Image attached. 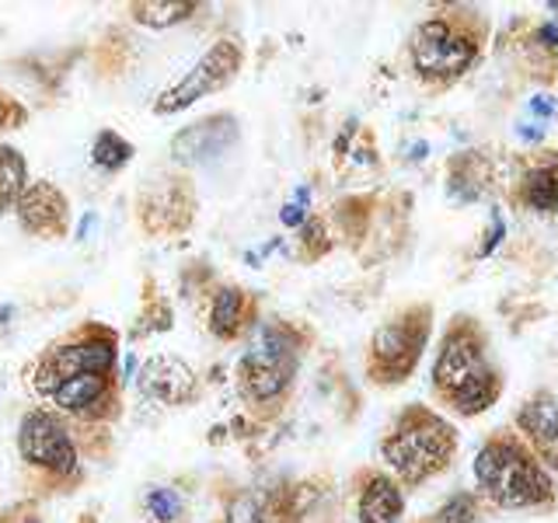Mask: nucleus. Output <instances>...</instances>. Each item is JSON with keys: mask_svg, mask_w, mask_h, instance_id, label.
Here are the masks:
<instances>
[{"mask_svg": "<svg viewBox=\"0 0 558 523\" xmlns=\"http://www.w3.org/2000/svg\"><path fill=\"white\" fill-rule=\"evenodd\" d=\"M433 384L447 405L464 415H478L499 398V377L485 356V345L475 328H450V336L440 345V356L433 363Z\"/></svg>", "mask_w": 558, "mask_h": 523, "instance_id": "1", "label": "nucleus"}, {"mask_svg": "<svg viewBox=\"0 0 558 523\" xmlns=\"http://www.w3.org/2000/svg\"><path fill=\"white\" fill-rule=\"evenodd\" d=\"M475 478L488 502L499 510H534L551 502L555 488L548 471L517 440H493L475 453Z\"/></svg>", "mask_w": 558, "mask_h": 523, "instance_id": "2", "label": "nucleus"}, {"mask_svg": "<svg viewBox=\"0 0 558 523\" xmlns=\"http://www.w3.org/2000/svg\"><path fill=\"white\" fill-rule=\"evenodd\" d=\"M453 450H458V433H453L447 418L412 405L384 440V461L391 464L398 482L423 485L426 478L440 475L453 458Z\"/></svg>", "mask_w": 558, "mask_h": 523, "instance_id": "3", "label": "nucleus"}, {"mask_svg": "<svg viewBox=\"0 0 558 523\" xmlns=\"http://www.w3.org/2000/svg\"><path fill=\"white\" fill-rule=\"evenodd\" d=\"M116 360H119L116 331L87 321V325L70 331V336H63L60 342H52L46 353L35 360L28 380H32L35 394L49 398L70 377H84V374L112 377L116 374Z\"/></svg>", "mask_w": 558, "mask_h": 523, "instance_id": "4", "label": "nucleus"}, {"mask_svg": "<svg viewBox=\"0 0 558 523\" xmlns=\"http://www.w3.org/2000/svg\"><path fill=\"white\" fill-rule=\"evenodd\" d=\"M296 374V339L283 325H255L248 353L238 363V384L244 401L252 405H272L293 384Z\"/></svg>", "mask_w": 558, "mask_h": 523, "instance_id": "5", "label": "nucleus"}, {"mask_svg": "<svg viewBox=\"0 0 558 523\" xmlns=\"http://www.w3.org/2000/svg\"><path fill=\"white\" fill-rule=\"evenodd\" d=\"M17 458L57 482L81 478L77 443L66 423L49 409H28L17 423Z\"/></svg>", "mask_w": 558, "mask_h": 523, "instance_id": "6", "label": "nucleus"}, {"mask_svg": "<svg viewBox=\"0 0 558 523\" xmlns=\"http://www.w3.org/2000/svg\"><path fill=\"white\" fill-rule=\"evenodd\" d=\"M241 60H244V52H241V46L234 39L214 42L196 63L185 70L179 81H174L171 87H165V92L157 95L154 115H174V112L189 109V105H196L206 95L223 92V87L238 77Z\"/></svg>", "mask_w": 558, "mask_h": 523, "instance_id": "7", "label": "nucleus"}, {"mask_svg": "<svg viewBox=\"0 0 558 523\" xmlns=\"http://www.w3.org/2000/svg\"><path fill=\"white\" fill-rule=\"evenodd\" d=\"M478 42L450 17H429L412 35V66L429 81H453L475 63Z\"/></svg>", "mask_w": 558, "mask_h": 523, "instance_id": "8", "label": "nucleus"}, {"mask_svg": "<svg viewBox=\"0 0 558 523\" xmlns=\"http://www.w3.org/2000/svg\"><path fill=\"white\" fill-rule=\"evenodd\" d=\"M426 339H429V307H412L401 318L388 321L374 336L371 374L380 384L405 380L412 374V366L418 363Z\"/></svg>", "mask_w": 558, "mask_h": 523, "instance_id": "9", "label": "nucleus"}, {"mask_svg": "<svg viewBox=\"0 0 558 523\" xmlns=\"http://www.w3.org/2000/svg\"><path fill=\"white\" fill-rule=\"evenodd\" d=\"M17 227L28 238L39 241H63L70 234V199L60 185H52L46 179L32 182L25 188V196L14 206Z\"/></svg>", "mask_w": 558, "mask_h": 523, "instance_id": "10", "label": "nucleus"}, {"mask_svg": "<svg viewBox=\"0 0 558 523\" xmlns=\"http://www.w3.org/2000/svg\"><path fill=\"white\" fill-rule=\"evenodd\" d=\"M140 209V223L150 238H165V234H182L192 223L196 214V203H192V192L179 179H165L144 188V196L136 199Z\"/></svg>", "mask_w": 558, "mask_h": 523, "instance_id": "11", "label": "nucleus"}, {"mask_svg": "<svg viewBox=\"0 0 558 523\" xmlns=\"http://www.w3.org/2000/svg\"><path fill=\"white\" fill-rule=\"evenodd\" d=\"M52 409L74 418H87V423H101V418H116L119 398H116V380L101 374H84L63 380L57 391L49 394Z\"/></svg>", "mask_w": 558, "mask_h": 523, "instance_id": "12", "label": "nucleus"}, {"mask_svg": "<svg viewBox=\"0 0 558 523\" xmlns=\"http://www.w3.org/2000/svg\"><path fill=\"white\" fill-rule=\"evenodd\" d=\"M140 391L161 405H189L199 391V380L179 356H150L140 370Z\"/></svg>", "mask_w": 558, "mask_h": 523, "instance_id": "13", "label": "nucleus"}, {"mask_svg": "<svg viewBox=\"0 0 558 523\" xmlns=\"http://www.w3.org/2000/svg\"><path fill=\"white\" fill-rule=\"evenodd\" d=\"M238 139V122L231 115H209L196 126H185L171 139V157L179 165H203L220 157Z\"/></svg>", "mask_w": 558, "mask_h": 523, "instance_id": "14", "label": "nucleus"}, {"mask_svg": "<svg viewBox=\"0 0 558 523\" xmlns=\"http://www.w3.org/2000/svg\"><path fill=\"white\" fill-rule=\"evenodd\" d=\"M517 426L531 440L537 458L558 471V401L551 394H534L531 401H523Z\"/></svg>", "mask_w": 558, "mask_h": 523, "instance_id": "15", "label": "nucleus"}, {"mask_svg": "<svg viewBox=\"0 0 558 523\" xmlns=\"http://www.w3.org/2000/svg\"><path fill=\"white\" fill-rule=\"evenodd\" d=\"M401 510H405V499H401L398 482L388 475H371L360 492V523H398Z\"/></svg>", "mask_w": 558, "mask_h": 523, "instance_id": "16", "label": "nucleus"}, {"mask_svg": "<svg viewBox=\"0 0 558 523\" xmlns=\"http://www.w3.org/2000/svg\"><path fill=\"white\" fill-rule=\"evenodd\" d=\"M252 318V301L248 293L238 287H220L209 301V331L217 339H238L244 325Z\"/></svg>", "mask_w": 558, "mask_h": 523, "instance_id": "17", "label": "nucleus"}, {"mask_svg": "<svg viewBox=\"0 0 558 523\" xmlns=\"http://www.w3.org/2000/svg\"><path fill=\"white\" fill-rule=\"evenodd\" d=\"M28 185H32V179H28L25 154L11 144H0V217L14 214V206L25 196Z\"/></svg>", "mask_w": 558, "mask_h": 523, "instance_id": "18", "label": "nucleus"}, {"mask_svg": "<svg viewBox=\"0 0 558 523\" xmlns=\"http://www.w3.org/2000/svg\"><path fill=\"white\" fill-rule=\"evenodd\" d=\"M126 11L144 28H171L179 22H189L199 11V4H185V0H140V4H130Z\"/></svg>", "mask_w": 558, "mask_h": 523, "instance_id": "19", "label": "nucleus"}, {"mask_svg": "<svg viewBox=\"0 0 558 523\" xmlns=\"http://www.w3.org/2000/svg\"><path fill=\"white\" fill-rule=\"evenodd\" d=\"M133 144L126 136H119L116 130H101L98 136H95V144H92V165L98 168V171H122L130 161H133Z\"/></svg>", "mask_w": 558, "mask_h": 523, "instance_id": "20", "label": "nucleus"}, {"mask_svg": "<svg viewBox=\"0 0 558 523\" xmlns=\"http://www.w3.org/2000/svg\"><path fill=\"white\" fill-rule=\"evenodd\" d=\"M523 203L537 214H555L558 209V168H537L523 179Z\"/></svg>", "mask_w": 558, "mask_h": 523, "instance_id": "21", "label": "nucleus"}, {"mask_svg": "<svg viewBox=\"0 0 558 523\" xmlns=\"http://www.w3.org/2000/svg\"><path fill=\"white\" fill-rule=\"evenodd\" d=\"M144 506H147V513L154 516V523H174L182 516V496L174 492V488H147V496H144Z\"/></svg>", "mask_w": 558, "mask_h": 523, "instance_id": "22", "label": "nucleus"}, {"mask_svg": "<svg viewBox=\"0 0 558 523\" xmlns=\"http://www.w3.org/2000/svg\"><path fill=\"white\" fill-rule=\"evenodd\" d=\"M478 520V502L471 492H458L453 499L444 502V510L436 513L433 523H475Z\"/></svg>", "mask_w": 558, "mask_h": 523, "instance_id": "23", "label": "nucleus"}, {"mask_svg": "<svg viewBox=\"0 0 558 523\" xmlns=\"http://www.w3.org/2000/svg\"><path fill=\"white\" fill-rule=\"evenodd\" d=\"M220 523H266V510L255 496H234L227 502Z\"/></svg>", "mask_w": 558, "mask_h": 523, "instance_id": "24", "label": "nucleus"}, {"mask_svg": "<svg viewBox=\"0 0 558 523\" xmlns=\"http://www.w3.org/2000/svg\"><path fill=\"white\" fill-rule=\"evenodd\" d=\"M25 122H28V109H25V105L14 101L8 92H0V133L25 126Z\"/></svg>", "mask_w": 558, "mask_h": 523, "instance_id": "25", "label": "nucleus"}, {"mask_svg": "<svg viewBox=\"0 0 558 523\" xmlns=\"http://www.w3.org/2000/svg\"><path fill=\"white\" fill-rule=\"evenodd\" d=\"M304 203H307V188H301L296 192V203H290V206H283V223L287 227H296V223H304Z\"/></svg>", "mask_w": 558, "mask_h": 523, "instance_id": "26", "label": "nucleus"}, {"mask_svg": "<svg viewBox=\"0 0 558 523\" xmlns=\"http://www.w3.org/2000/svg\"><path fill=\"white\" fill-rule=\"evenodd\" d=\"M537 39L548 42V46H558V25H545V28L537 32Z\"/></svg>", "mask_w": 558, "mask_h": 523, "instance_id": "27", "label": "nucleus"}, {"mask_svg": "<svg viewBox=\"0 0 558 523\" xmlns=\"http://www.w3.org/2000/svg\"><path fill=\"white\" fill-rule=\"evenodd\" d=\"M17 523H43V520H39V516H35V513H25V516H22V520H17Z\"/></svg>", "mask_w": 558, "mask_h": 523, "instance_id": "28", "label": "nucleus"}]
</instances>
